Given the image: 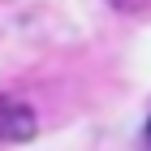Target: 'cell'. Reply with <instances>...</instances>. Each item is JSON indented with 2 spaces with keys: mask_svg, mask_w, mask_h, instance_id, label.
<instances>
[{
  "mask_svg": "<svg viewBox=\"0 0 151 151\" xmlns=\"http://www.w3.org/2000/svg\"><path fill=\"white\" fill-rule=\"evenodd\" d=\"M35 138V112L17 99H0V142H26Z\"/></svg>",
  "mask_w": 151,
  "mask_h": 151,
  "instance_id": "1",
  "label": "cell"
}]
</instances>
